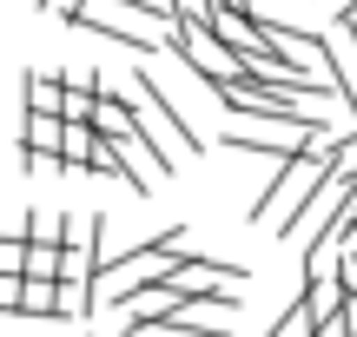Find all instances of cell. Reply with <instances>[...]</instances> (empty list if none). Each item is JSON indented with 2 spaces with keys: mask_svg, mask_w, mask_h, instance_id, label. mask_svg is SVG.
<instances>
[{
  "mask_svg": "<svg viewBox=\"0 0 357 337\" xmlns=\"http://www.w3.org/2000/svg\"><path fill=\"white\" fill-rule=\"evenodd\" d=\"M178 265H185V225H172V232H159V238H146V245L119 251V258L100 272V285H93V304H119V311H132L146 291L172 285Z\"/></svg>",
  "mask_w": 357,
  "mask_h": 337,
  "instance_id": "1",
  "label": "cell"
},
{
  "mask_svg": "<svg viewBox=\"0 0 357 337\" xmlns=\"http://www.w3.org/2000/svg\"><path fill=\"white\" fill-rule=\"evenodd\" d=\"M172 53L205 79V93H225V86H238V79H245V60L212 33V26H199V20H178L172 26Z\"/></svg>",
  "mask_w": 357,
  "mask_h": 337,
  "instance_id": "2",
  "label": "cell"
},
{
  "mask_svg": "<svg viewBox=\"0 0 357 337\" xmlns=\"http://www.w3.org/2000/svg\"><path fill=\"white\" fill-rule=\"evenodd\" d=\"M126 86H132V106H139V119H146V126H159V132H166L178 159H199V152H205V139H199V132L185 126V113H178V106L166 100V86H159V73H153L146 60L132 66V79H126Z\"/></svg>",
  "mask_w": 357,
  "mask_h": 337,
  "instance_id": "3",
  "label": "cell"
},
{
  "mask_svg": "<svg viewBox=\"0 0 357 337\" xmlns=\"http://www.w3.org/2000/svg\"><path fill=\"white\" fill-rule=\"evenodd\" d=\"M66 93H73L66 73H20V106L40 113V119H60L66 113Z\"/></svg>",
  "mask_w": 357,
  "mask_h": 337,
  "instance_id": "4",
  "label": "cell"
},
{
  "mask_svg": "<svg viewBox=\"0 0 357 337\" xmlns=\"http://www.w3.org/2000/svg\"><path fill=\"white\" fill-rule=\"evenodd\" d=\"M100 132H93V126H66V152H60V166L66 172H93V166H100Z\"/></svg>",
  "mask_w": 357,
  "mask_h": 337,
  "instance_id": "5",
  "label": "cell"
},
{
  "mask_svg": "<svg viewBox=\"0 0 357 337\" xmlns=\"http://www.w3.org/2000/svg\"><path fill=\"white\" fill-rule=\"evenodd\" d=\"M265 337H318V318H311V304L298 298V304H291V311H284V318H278V324H271Z\"/></svg>",
  "mask_w": 357,
  "mask_h": 337,
  "instance_id": "6",
  "label": "cell"
},
{
  "mask_svg": "<svg viewBox=\"0 0 357 337\" xmlns=\"http://www.w3.org/2000/svg\"><path fill=\"white\" fill-rule=\"evenodd\" d=\"M0 278H26V238H20V232L0 245Z\"/></svg>",
  "mask_w": 357,
  "mask_h": 337,
  "instance_id": "7",
  "label": "cell"
},
{
  "mask_svg": "<svg viewBox=\"0 0 357 337\" xmlns=\"http://www.w3.org/2000/svg\"><path fill=\"white\" fill-rule=\"evenodd\" d=\"M337 285L357 298V251H344V258H337Z\"/></svg>",
  "mask_w": 357,
  "mask_h": 337,
  "instance_id": "8",
  "label": "cell"
},
{
  "mask_svg": "<svg viewBox=\"0 0 357 337\" xmlns=\"http://www.w3.org/2000/svg\"><path fill=\"white\" fill-rule=\"evenodd\" d=\"M337 172H351V179H357V132L344 139V159H337Z\"/></svg>",
  "mask_w": 357,
  "mask_h": 337,
  "instance_id": "9",
  "label": "cell"
}]
</instances>
